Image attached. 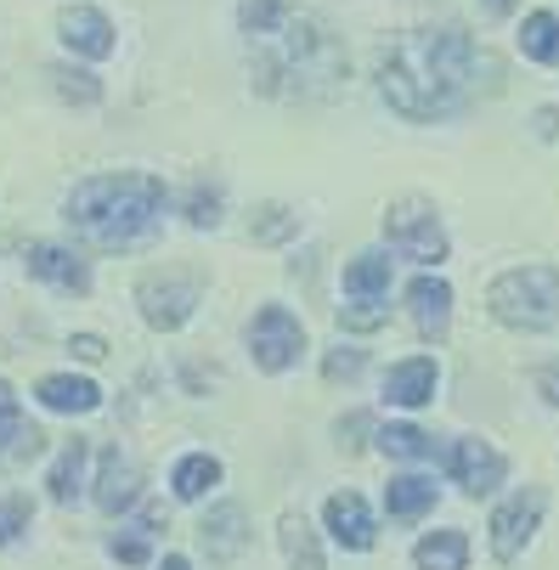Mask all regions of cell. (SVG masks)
<instances>
[{"instance_id":"d4e9b609","label":"cell","mask_w":559,"mask_h":570,"mask_svg":"<svg viewBox=\"0 0 559 570\" xmlns=\"http://www.w3.org/2000/svg\"><path fill=\"white\" fill-rule=\"evenodd\" d=\"M373 441H379V452L395 458V463H430V458H435V435H424L419 424H384Z\"/></svg>"},{"instance_id":"7402d4cb","label":"cell","mask_w":559,"mask_h":570,"mask_svg":"<svg viewBox=\"0 0 559 570\" xmlns=\"http://www.w3.org/2000/svg\"><path fill=\"white\" fill-rule=\"evenodd\" d=\"M277 542H283V559H288V570H328V559H323V542H316V531H311V520H305V514H283V525H277Z\"/></svg>"},{"instance_id":"3957f363","label":"cell","mask_w":559,"mask_h":570,"mask_svg":"<svg viewBox=\"0 0 559 570\" xmlns=\"http://www.w3.org/2000/svg\"><path fill=\"white\" fill-rule=\"evenodd\" d=\"M165 220V181L158 176H91L68 193V226L97 249H136Z\"/></svg>"},{"instance_id":"484cf974","label":"cell","mask_w":559,"mask_h":570,"mask_svg":"<svg viewBox=\"0 0 559 570\" xmlns=\"http://www.w3.org/2000/svg\"><path fill=\"white\" fill-rule=\"evenodd\" d=\"M345 294L351 299H384L390 294V261L384 255H356L345 266Z\"/></svg>"},{"instance_id":"836d02e7","label":"cell","mask_w":559,"mask_h":570,"mask_svg":"<svg viewBox=\"0 0 559 570\" xmlns=\"http://www.w3.org/2000/svg\"><path fill=\"white\" fill-rule=\"evenodd\" d=\"M68 351H73L79 362H102V356H108V345H102L97 334H73V345H68Z\"/></svg>"},{"instance_id":"8fae6325","label":"cell","mask_w":559,"mask_h":570,"mask_svg":"<svg viewBox=\"0 0 559 570\" xmlns=\"http://www.w3.org/2000/svg\"><path fill=\"white\" fill-rule=\"evenodd\" d=\"M323 525H328V537H334L345 553H367V548L379 542V520H373V509H367L362 492H334V498L323 503Z\"/></svg>"},{"instance_id":"4dcf8cb0","label":"cell","mask_w":559,"mask_h":570,"mask_svg":"<svg viewBox=\"0 0 559 570\" xmlns=\"http://www.w3.org/2000/svg\"><path fill=\"white\" fill-rule=\"evenodd\" d=\"M340 322H345V328H356V334H367V328H379V322H384V305L379 299H356V305L340 311Z\"/></svg>"},{"instance_id":"1f68e13d","label":"cell","mask_w":559,"mask_h":570,"mask_svg":"<svg viewBox=\"0 0 559 570\" xmlns=\"http://www.w3.org/2000/svg\"><path fill=\"white\" fill-rule=\"evenodd\" d=\"M288 232H294V215H288V209H277V204L261 209V220H255V237H261V243H277V237H288Z\"/></svg>"},{"instance_id":"2e32d148","label":"cell","mask_w":559,"mask_h":570,"mask_svg":"<svg viewBox=\"0 0 559 570\" xmlns=\"http://www.w3.org/2000/svg\"><path fill=\"white\" fill-rule=\"evenodd\" d=\"M57 29H62V46L68 51H79V57H114V23L97 12V7H68L62 18H57Z\"/></svg>"},{"instance_id":"5b68a950","label":"cell","mask_w":559,"mask_h":570,"mask_svg":"<svg viewBox=\"0 0 559 570\" xmlns=\"http://www.w3.org/2000/svg\"><path fill=\"white\" fill-rule=\"evenodd\" d=\"M542 509H548L542 485H520L514 498H503V503L492 509L487 542H492V559H498V564H514V559L531 548V537H537V525H542Z\"/></svg>"},{"instance_id":"30bf717a","label":"cell","mask_w":559,"mask_h":570,"mask_svg":"<svg viewBox=\"0 0 559 570\" xmlns=\"http://www.w3.org/2000/svg\"><path fill=\"white\" fill-rule=\"evenodd\" d=\"M141 463L125 452V446H108L102 452V463H97V492H91V503L102 509V514H130L136 503H141Z\"/></svg>"},{"instance_id":"cb8c5ba5","label":"cell","mask_w":559,"mask_h":570,"mask_svg":"<svg viewBox=\"0 0 559 570\" xmlns=\"http://www.w3.org/2000/svg\"><path fill=\"white\" fill-rule=\"evenodd\" d=\"M40 430L35 424H23V406H18V395H12V384H0V452H18V458H35L40 452Z\"/></svg>"},{"instance_id":"83f0119b","label":"cell","mask_w":559,"mask_h":570,"mask_svg":"<svg viewBox=\"0 0 559 570\" xmlns=\"http://www.w3.org/2000/svg\"><path fill=\"white\" fill-rule=\"evenodd\" d=\"M29 525H35V503H29L23 492L0 498V548H12V542H18Z\"/></svg>"},{"instance_id":"ac0fdd59","label":"cell","mask_w":559,"mask_h":570,"mask_svg":"<svg viewBox=\"0 0 559 570\" xmlns=\"http://www.w3.org/2000/svg\"><path fill=\"white\" fill-rule=\"evenodd\" d=\"M35 395H40L46 413H97L102 406V390L91 379H73V373H46L35 384Z\"/></svg>"},{"instance_id":"603a6c76","label":"cell","mask_w":559,"mask_h":570,"mask_svg":"<svg viewBox=\"0 0 559 570\" xmlns=\"http://www.w3.org/2000/svg\"><path fill=\"white\" fill-rule=\"evenodd\" d=\"M86 458H91V446L86 441H68L62 452H57V463H51V474H46V492H51V503H73L79 498V485H86Z\"/></svg>"},{"instance_id":"4316f807","label":"cell","mask_w":559,"mask_h":570,"mask_svg":"<svg viewBox=\"0 0 559 570\" xmlns=\"http://www.w3.org/2000/svg\"><path fill=\"white\" fill-rule=\"evenodd\" d=\"M520 51L531 62H559V18L553 12H531L520 29Z\"/></svg>"},{"instance_id":"d590c367","label":"cell","mask_w":559,"mask_h":570,"mask_svg":"<svg viewBox=\"0 0 559 570\" xmlns=\"http://www.w3.org/2000/svg\"><path fill=\"white\" fill-rule=\"evenodd\" d=\"M553 130H559V114H553V108H548V114H537V136H553Z\"/></svg>"},{"instance_id":"ffe728a7","label":"cell","mask_w":559,"mask_h":570,"mask_svg":"<svg viewBox=\"0 0 559 570\" xmlns=\"http://www.w3.org/2000/svg\"><path fill=\"white\" fill-rule=\"evenodd\" d=\"M158 525H165V514H158V509H147L136 525H119V531L108 537V553H114L125 570H141V564H153V537H158Z\"/></svg>"},{"instance_id":"e575fe53","label":"cell","mask_w":559,"mask_h":570,"mask_svg":"<svg viewBox=\"0 0 559 570\" xmlns=\"http://www.w3.org/2000/svg\"><path fill=\"white\" fill-rule=\"evenodd\" d=\"M153 570H193V559H182V553H165V559H158Z\"/></svg>"},{"instance_id":"8992f818","label":"cell","mask_w":559,"mask_h":570,"mask_svg":"<svg viewBox=\"0 0 559 570\" xmlns=\"http://www.w3.org/2000/svg\"><path fill=\"white\" fill-rule=\"evenodd\" d=\"M384 237H390V249H402L408 261H424V266L447 261V232H441V220H435V209H430L424 198L390 204V215H384Z\"/></svg>"},{"instance_id":"7c38bea8","label":"cell","mask_w":559,"mask_h":570,"mask_svg":"<svg viewBox=\"0 0 559 570\" xmlns=\"http://www.w3.org/2000/svg\"><path fill=\"white\" fill-rule=\"evenodd\" d=\"M198 548L209 564H232L237 553L249 548V514L237 503H215L204 520H198Z\"/></svg>"},{"instance_id":"f1b7e54d","label":"cell","mask_w":559,"mask_h":570,"mask_svg":"<svg viewBox=\"0 0 559 570\" xmlns=\"http://www.w3.org/2000/svg\"><path fill=\"white\" fill-rule=\"evenodd\" d=\"M51 79H57V97H68V102H79V108H91L97 97H102V86L91 73H79V68H51Z\"/></svg>"},{"instance_id":"52a82bcc","label":"cell","mask_w":559,"mask_h":570,"mask_svg":"<svg viewBox=\"0 0 559 570\" xmlns=\"http://www.w3.org/2000/svg\"><path fill=\"white\" fill-rule=\"evenodd\" d=\"M198 294H204V277H198V272H165V277H141V288H136V299H141V316L153 322V328H165V334H176L182 322L193 316Z\"/></svg>"},{"instance_id":"74e56055","label":"cell","mask_w":559,"mask_h":570,"mask_svg":"<svg viewBox=\"0 0 559 570\" xmlns=\"http://www.w3.org/2000/svg\"><path fill=\"white\" fill-rule=\"evenodd\" d=\"M542 390H548V401H559V373H542Z\"/></svg>"},{"instance_id":"8d00e7d4","label":"cell","mask_w":559,"mask_h":570,"mask_svg":"<svg viewBox=\"0 0 559 570\" xmlns=\"http://www.w3.org/2000/svg\"><path fill=\"white\" fill-rule=\"evenodd\" d=\"M481 7H487L492 18H509V12H514V0H481Z\"/></svg>"},{"instance_id":"277c9868","label":"cell","mask_w":559,"mask_h":570,"mask_svg":"<svg viewBox=\"0 0 559 570\" xmlns=\"http://www.w3.org/2000/svg\"><path fill=\"white\" fill-rule=\"evenodd\" d=\"M487 305L503 328L548 334V328H559V272L553 266H514L487 288Z\"/></svg>"},{"instance_id":"4fadbf2b","label":"cell","mask_w":559,"mask_h":570,"mask_svg":"<svg viewBox=\"0 0 559 570\" xmlns=\"http://www.w3.org/2000/svg\"><path fill=\"white\" fill-rule=\"evenodd\" d=\"M435 384H441V367H435V356H408V362H395L390 373H384V401L390 406H430L435 401Z\"/></svg>"},{"instance_id":"9c48e42d","label":"cell","mask_w":559,"mask_h":570,"mask_svg":"<svg viewBox=\"0 0 559 570\" xmlns=\"http://www.w3.org/2000/svg\"><path fill=\"white\" fill-rule=\"evenodd\" d=\"M447 469H452V480L463 485V498H492L498 485L509 480V458L492 446V441H481V435H463V441H452V452H447Z\"/></svg>"},{"instance_id":"e0dca14e","label":"cell","mask_w":559,"mask_h":570,"mask_svg":"<svg viewBox=\"0 0 559 570\" xmlns=\"http://www.w3.org/2000/svg\"><path fill=\"white\" fill-rule=\"evenodd\" d=\"M408 311H413V328L424 340H447V328H452V288L441 277H419L408 288Z\"/></svg>"},{"instance_id":"d6a6232c","label":"cell","mask_w":559,"mask_h":570,"mask_svg":"<svg viewBox=\"0 0 559 570\" xmlns=\"http://www.w3.org/2000/svg\"><path fill=\"white\" fill-rule=\"evenodd\" d=\"M362 367H367V356H362V351H334V356L323 362V373H328L334 384H340V379H356Z\"/></svg>"},{"instance_id":"6da1fadb","label":"cell","mask_w":559,"mask_h":570,"mask_svg":"<svg viewBox=\"0 0 559 570\" xmlns=\"http://www.w3.org/2000/svg\"><path fill=\"white\" fill-rule=\"evenodd\" d=\"M498 57L481 51L463 29H413L379 62V91L408 119H452L481 91H498Z\"/></svg>"},{"instance_id":"5bb4252c","label":"cell","mask_w":559,"mask_h":570,"mask_svg":"<svg viewBox=\"0 0 559 570\" xmlns=\"http://www.w3.org/2000/svg\"><path fill=\"white\" fill-rule=\"evenodd\" d=\"M435 480L430 474H419V469H408V474H390V485H384V514L395 520V525H419L430 509H435Z\"/></svg>"},{"instance_id":"7a4b0ae2","label":"cell","mask_w":559,"mask_h":570,"mask_svg":"<svg viewBox=\"0 0 559 570\" xmlns=\"http://www.w3.org/2000/svg\"><path fill=\"white\" fill-rule=\"evenodd\" d=\"M244 35L255 51L261 91L277 97H323L345 73V51L323 18L300 12L294 0H244Z\"/></svg>"},{"instance_id":"f546056e","label":"cell","mask_w":559,"mask_h":570,"mask_svg":"<svg viewBox=\"0 0 559 570\" xmlns=\"http://www.w3.org/2000/svg\"><path fill=\"white\" fill-rule=\"evenodd\" d=\"M187 220H193V226H215V220H220V187H193Z\"/></svg>"},{"instance_id":"ba28073f","label":"cell","mask_w":559,"mask_h":570,"mask_svg":"<svg viewBox=\"0 0 559 570\" xmlns=\"http://www.w3.org/2000/svg\"><path fill=\"white\" fill-rule=\"evenodd\" d=\"M249 351H255V367L266 373H283L300 362L305 351V328H300V316L283 311V305H266L255 322H249Z\"/></svg>"},{"instance_id":"d6986e66","label":"cell","mask_w":559,"mask_h":570,"mask_svg":"<svg viewBox=\"0 0 559 570\" xmlns=\"http://www.w3.org/2000/svg\"><path fill=\"white\" fill-rule=\"evenodd\" d=\"M215 485H220V458H209V452H187V458L170 469V492H176V503H204Z\"/></svg>"},{"instance_id":"44dd1931","label":"cell","mask_w":559,"mask_h":570,"mask_svg":"<svg viewBox=\"0 0 559 570\" xmlns=\"http://www.w3.org/2000/svg\"><path fill=\"white\" fill-rule=\"evenodd\" d=\"M413 564H419V570H469V537H463L458 525L430 531V537H419Z\"/></svg>"},{"instance_id":"9a60e30c","label":"cell","mask_w":559,"mask_h":570,"mask_svg":"<svg viewBox=\"0 0 559 570\" xmlns=\"http://www.w3.org/2000/svg\"><path fill=\"white\" fill-rule=\"evenodd\" d=\"M29 272L40 283H51L57 294H91V272L73 249H57V243H35L29 249Z\"/></svg>"}]
</instances>
